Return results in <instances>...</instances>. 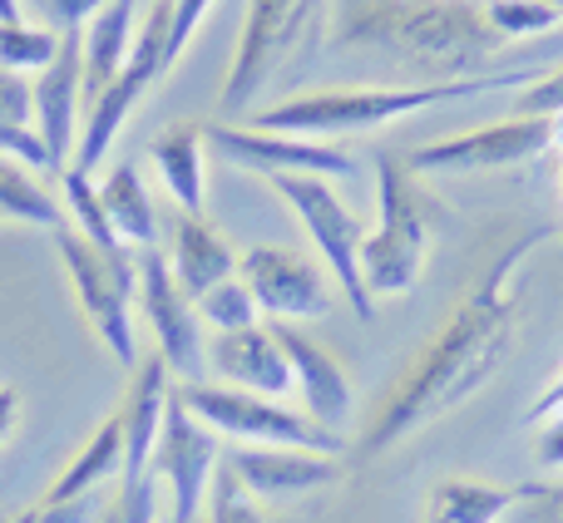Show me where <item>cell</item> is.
Masks as SVG:
<instances>
[{
    "label": "cell",
    "mask_w": 563,
    "mask_h": 523,
    "mask_svg": "<svg viewBox=\"0 0 563 523\" xmlns=\"http://www.w3.org/2000/svg\"><path fill=\"white\" fill-rule=\"evenodd\" d=\"M0 218L5 223H30V227H55L59 233V208L25 168L0 158Z\"/></svg>",
    "instance_id": "obj_26"
},
{
    "label": "cell",
    "mask_w": 563,
    "mask_h": 523,
    "mask_svg": "<svg viewBox=\"0 0 563 523\" xmlns=\"http://www.w3.org/2000/svg\"><path fill=\"white\" fill-rule=\"evenodd\" d=\"M554 148V119H499V124L450 134L435 144H420L406 158L410 178H440V174H489V168H519L529 158Z\"/></svg>",
    "instance_id": "obj_10"
},
{
    "label": "cell",
    "mask_w": 563,
    "mask_h": 523,
    "mask_svg": "<svg viewBox=\"0 0 563 523\" xmlns=\"http://www.w3.org/2000/svg\"><path fill=\"white\" fill-rule=\"evenodd\" d=\"M331 10V0H247V20L238 35L233 65L223 79V109L243 114L253 109V99L297 59V49L317 35L321 15Z\"/></svg>",
    "instance_id": "obj_7"
},
{
    "label": "cell",
    "mask_w": 563,
    "mask_h": 523,
    "mask_svg": "<svg viewBox=\"0 0 563 523\" xmlns=\"http://www.w3.org/2000/svg\"><path fill=\"white\" fill-rule=\"evenodd\" d=\"M104 489L99 494H79V499H40L35 523H99L104 514Z\"/></svg>",
    "instance_id": "obj_36"
},
{
    "label": "cell",
    "mask_w": 563,
    "mask_h": 523,
    "mask_svg": "<svg viewBox=\"0 0 563 523\" xmlns=\"http://www.w3.org/2000/svg\"><path fill=\"white\" fill-rule=\"evenodd\" d=\"M45 5H49V15H55L59 30H85L109 0H45Z\"/></svg>",
    "instance_id": "obj_38"
},
{
    "label": "cell",
    "mask_w": 563,
    "mask_h": 523,
    "mask_svg": "<svg viewBox=\"0 0 563 523\" xmlns=\"http://www.w3.org/2000/svg\"><path fill=\"white\" fill-rule=\"evenodd\" d=\"M148 158H154L158 178H164L168 198L178 203V213H203L208 198V134L194 119H178L164 134L148 144Z\"/></svg>",
    "instance_id": "obj_20"
},
{
    "label": "cell",
    "mask_w": 563,
    "mask_h": 523,
    "mask_svg": "<svg viewBox=\"0 0 563 523\" xmlns=\"http://www.w3.org/2000/svg\"><path fill=\"white\" fill-rule=\"evenodd\" d=\"M178 400L213 430L218 439L233 445H277V449H317V455H346V439L321 430L301 410L282 405L267 396H247V390L218 386V380H174Z\"/></svg>",
    "instance_id": "obj_5"
},
{
    "label": "cell",
    "mask_w": 563,
    "mask_h": 523,
    "mask_svg": "<svg viewBox=\"0 0 563 523\" xmlns=\"http://www.w3.org/2000/svg\"><path fill=\"white\" fill-rule=\"evenodd\" d=\"M238 277L247 281L257 311H263L267 321H287V326L327 316L331 301H336L327 271L311 257L291 253V247H247V253L238 257Z\"/></svg>",
    "instance_id": "obj_13"
},
{
    "label": "cell",
    "mask_w": 563,
    "mask_h": 523,
    "mask_svg": "<svg viewBox=\"0 0 563 523\" xmlns=\"http://www.w3.org/2000/svg\"><path fill=\"white\" fill-rule=\"evenodd\" d=\"M515 114H525V119H559L563 114V65L549 69V75L539 69V79L525 85V94H519Z\"/></svg>",
    "instance_id": "obj_34"
},
{
    "label": "cell",
    "mask_w": 563,
    "mask_h": 523,
    "mask_svg": "<svg viewBox=\"0 0 563 523\" xmlns=\"http://www.w3.org/2000/svg\"><path fill=\"white\" fill-rule=\"evenodd\" d=\"M0 129H35V85L0 69Z\"/></svg>",
    "instance_id": "obj_33"
},
{
    "label": "cell",
    "mask_w": 563,
    "mask_h": 523,
    "mask_svg": "<svg viewBox=\"0 0 563 523\" xmlns=\"http://www.w3.org/2000/svg\"><path fill=\"white\" fill-rule=\"evenodd\" d=\"M0 523H35V509H25V514H15V519H0Z\"/></svg>",
    "instance_id": "obj_42"
},
{
    "label": "cell",
    "mask_w": 563,
    "mask_h": 523,
    "mask_svg": "<svg viewBox=\"0 0 563 523\" xmlns=\"http://www.w3.org/2000/svg\"><path fill=\"white\" fill-rule=\"evenodd\" d=\"M327 45L406 69L416 85H445L485 75L505 35L470 0H331Z\"/></svg>",
    "instance_id": "obj_2"
},
{
    "label": "cell",
    "mask_w": 563,
    "mask_h": 523,
    "mask_svg": "<svg viewBox=\"0 0 563 523\" xmlns=\"http://www.w3.org/2000/svg\"><path fill=\"white\" fill-rule=\"evenodd\" d=\"M168 271H174L178 291L188 301H198L203 291H213L218 281L238 277V253L223 237V227H213L203 213H178L168 223Z\"/></svg>",
    "instance_id": "obj_19"
},
{
    "label": "cell",
    "mask_w": 563,
    "mask_h": 523,
    "mask_svg": "<svg viewBox=\"0 0 563 523\" xmlns=\"http://www.w3.org/2000/svg\"><path fill=\"white\" fill-rule=\"evenodd\" d=\"M539 237H544L539 227L515 237V247H505L495 257V267L479 277V287L426 341V350L410 360V370L396 380V390L371 415L366 435L356 445L361 459H376L386 449H396L400 439L445 420L450 410H460L475 390H485L495 380V370L515 350L519 311H525V267L534 257Z\"/></svg>",
    "instance_id": "obj_1"
},
{
    "label": "cell",
    "mask_w": 563,
    "mask_h": 523,
    "mask_svg": "<svg viewBox=\"0 0 563 523\" xmlns=\"http://www.w3.org/2000/svg\"><path fill=\"white\" fill-rule=\"evenodd\" d=\"M79 55H85V99L109 89L124 75L134 55V0H109L85 30H79Z\"/></svg>",
    "instance_id": "obj_21"
},
{
    "label": "cell",
    "mask_w": 563,
    "mask_h": 523,
    "mask_svg": "<svg viewBox=\"0 0 563 523\" xmlns=\"http://www.w3.org/2000/svg\"><path fill=\"white\" fill-rule=\"evenodd\" d=\"M273 331L282 341V356H287V366H291V390L301 396V415L317 420V425L331 430V435H341L351 405H356V396H351V376L341 370V360L331 356L321 341H311L301 326L273 321Z\"/></svg>",
    "instance_id": "obj_16"
},
{
    "label": "cell",
    "mask_w": 563,
    "mask_h": 523,
    "mask_svg": "<svg viewBox=\"0 0 563 523\" xmlns=\"http://www.w3.org/2000/svg\"><path fill=\"white\" fill-rule=\"evenodd\" d=\"M525 523H563V479H529L519 485Z\"/></svg>",
    "instance_id": "obj_35"
},
{
    "label": "cell",
    "mask_w": 563,
    "mask_h": 523,
    "mask_svg": "<svg viewBox=\"0 0 563 523\" xmlns=\"http://www.w3.org/2000/svg\"><path fill=\"white\" fill-rule=\"evenodd\" d=\"M213 10V0H174V40H168V59H184L188 40L198 35V25H203V15Z\"/></svg>",
    "instance_id": "obj_37"
},
{
    "label": "cell",
    "mask_w": 563,
    "mask_h": 523,
    "mask_svg": "<svg viewBox=\"0 0 563 523\" xmlns=\"http://www.w3.org/2000/svg\"><path fill=\"white\" fill-rule=\"evenodd\" d=\"M208 366H213L218 386L247 390V396L282 400L291 396V366L282 356V341L273 321H257L247 331H223L208 341Z\"/></svg>",
    "instance_id": "obj_17"
},
{
    "label": "cell",
    "mask_w": 563,
    "mask_h": 523,
    "mask_svg": "<svg viewBox=\"0 0 563 523\" xmlns=\"http://www.w3.org/2000/svg\"><path fill=\"white\" fill-rule=\"evenodd\" d=\"M203 523H267V514H263V499H253L233 469L218 465L208 504H203Z\"/></svg>",
    "instance_id": "obj_31"
},
{
    "label": "cell",
    "mask_w": 563,
    "mask_h": 523,
    "mask_svg": "<svg viewBox=\"0 0 563 523\" xmlns=\"http://www.w3.org/2000/svg\"><path fill=\"white\" fill-rule=\"evenodd\" d=\"M35 134L49 154V168L65 174L75 158L79 119H85V55H79V30H59V55L35 79Z\"/></svg>",
    "instance_id": "obj_14"
},
{
    "label": "cell",
    "mask_w": 563,
    "mask_h": 523,
    "mask_svg": "<svg viewBox=\"0 0 563 523\" xmlns=\"http://www.w3.org/2000/svg\"><path fill=\"white\" fill-rule=\"evenodd\" d=\"M55 253L65 262V277L79 297V311L95 326V336L109 346V356L124 370H134L139 360V341H134V297H139V253H99L89 247L75 227L55 233Z\"/></svg>",
    "instance_id": "obj_6"
},
{
    "label": "cell",
    "mask_w": 563,
    "mask_h": 523,
    "mask_svg": "<svg viewBox=\"0 0 563 523\" xmlns=\"http://www.w3.org/2000/svg\"><path fill=\"white\" fill-rule=\"evenodd\" d=\"M223 465L243 479L253 499H297L331 489L346 465L341 455H317V449H277V445H233L223 449Z\"/></svg>",
    "instance_id": "obj_15"
},
{
    "label": "cell",
    "mask_w": 563,
    "mask_h": 523,
    "mask_svg": "<svg viewBox=\"0 0 563 523\" xmlns=\"http://www.w3.org/2000/svg\"><path fill=\"white\" fill-rule=\"evenodd\" d=\"M194 311L213 336H223V331H247L263 321V311H257V301H253V291H247L243 277L218 281L213 291H203V297L194 301Z\"/></svg>",
    "instance_id": "obj_28"
},
{
    "label": "cell",
    "mask_w": 563,
    "mask_h": 523,
    "mask_svg": "<svg viewBox=\"0 0 563 523\" xmlns=\"http://www.w3.org/2000/svg\"><path fill=\"white\" fill-rule=\"evenodd\" d=\"M426 257H430V223H426V208H420V188L410 178L406 158L380 154L376 158V227L361 237V281H366L371 301L416 291Z\"/></svg>",
    "instance_id": "obj_4"
},
{
    "label": "cell",
    "mask_w": 563,
    "mask_h": 523,
    "mask_svg": "<svg viewBox=\"0 0 563 523\" xmlns=\"http://www.w3.org/2000/svg\"><path fill=\"white\" fill-rule=\"evenodd\" d=\"M525 425L534 430V445H529V455H534V465L544 469H563V370L554 380H549V390L529 405Z\"/></svg>",
    "instance_id": "obj_29"
},
{
    "label": "cell",
    "mask_w": 563,
    "mask_h": 523,
    "mask_svg": "<svg viewBox=\"0 0 563 523\" xmlns=\"http://www.w3.org/2000/svg\"><path fill=\"white\" fill-rule=\"evenodd\" d=\"M534 75H475V79H445V85H356V89H311V94H291L282 104H267L253 114V129L267 134H291V138H317L331 144L341 134H366L390 119L420 114V109L460 104V99L489 94V89H515L534 85Z\"/></svg>",
    "instance_id": "obj_3"
},
{
    "label": "cell",
    "mask_w": 563,
    "mask_h": 523,
    "mask_svg": "<svg viewBox=\"0 0 563 523\" xmlns=\"http://www.w3.org/2000/svg\"><path fill=\"white\" fill-rule=\"evenodd\" d=\"M20 425V390L15 386H0V445L15 435Z\"/></svg>",
    "instance_id": "obj_39"
},
{
    "label": "cell",
    "mask_w": 563,
    "mask_h": 523,
    "mask_svg": "<svg viewBox=\"0 0 563 523\" xmlns=\"http://www.w3.org/2000/svg\"><path fill=\"white\" fill-rule=\"evenodd\" d=\"M544 5H549V10H559V15H563V0H544Z\"/></svg>",
    "instance_id": "obj_43"
},
{
    "label": "cell",
    "mask_w": 563,
    "mask_h": 523,
    "mask_svg": "<svg viewBox=\"0 0 563 523\" xmlns=\"http://www.w3.org/2000/svg\"><path fill=\"white\" fill-rule=\"evenodd\" d=\"M139 311H144L148 331L158 341L168 376L174 380H203L208 366V341H203V321H198L194 301L178 291L168 257L158 247L139 253Z\"/></svg>",
    "instance_id": "obj_11"
},
{
    "label": "cell",
    "mask_w": 563,
    "mask_h": 523,
    "mask_svg": "<svg viewBox=\"0 0 563 523\" xmlns=\"http://www.w3.org/2000/svg\"><path fill=\"white\" fill-rule=\"evenodd\" d=\"M519 509V489L485 479H440L426 499V523H499Z\"/></svg>",
    "instance_id": "obj_24"
},
{
    "label": "cell",
    "mask_w": 563,
    "mask_h": 523,
    "mask_svg": "<svg viewBox=\"0 0 563 523\" xmlns=\"http://www.w3.org/2000/svg\"><path fill=\"white\" fill-rule=\"evenodd\" d=\"M99 523H164L158 514V479L154 469L139 479H114V494L104 499Z\"/></svg>",
    "instance_id": "obj_32"
},
{
    "label": "cell",
    "mask_w": 563,
    "mask_h": 523,
    "mask_svg": "<svg viewBox=\"0 0 563 523\" xmlns=\"http://www.w3.org/2000/svg\"><path fill=\"white\" fill-rule=\"evenodd\" d=\"M267 183H273V193L291 208V213H297V223L307 227L311 247H317L321 267L336 277V287H341V297H346L351 316L371 321V316H376V301H371L366 281H361V237H366V227L356 223V213L341 203L336 188H331L327 178L282 174V178H267Z\"/></svg>",
    "instance_id": "obj_8"
},
{
    "label": "cell",
    "mask_w": 563,
    "mask_h": 523,
    "mask_svg": "<svg viewBox=\"0 0 563 523\" xmlns=\"http://www.w3.org/2000/svg\"><path fill=\"white\" fill-rule=\"evenodd\" d=\"M168 390H174V376H168L158 350L129 370L124 400H119V410H114L119 435H124V475L119 479L148 475V459H154V445H158V425H164V410H168Z\"/></svg>",
    "instance_id": "obj_18"
},
{
    "label": "cell",
    "mask_w": 563,
    "mask_h": 523,
    "mask_svg": "<svg viewBox=\"0 0 563 523\" xmlns=\"http://www.w3.org/2000/svg\"><path fill=\"white\" fill-rule=\"evenodd\" d=\"M208 148H213L223 164L243 168V174H307V178H351L356 174V158L336 144H317V138H291V134H267V129H238V124H208Z\"/></svg>",
    "instance_id": "obj_12"
},
{
    "label": "cell",
    "mask_w": 563,
    "mask_h": 523,
    "mask_svg": "<svg viewBox=\"0 0 563 523\" xmlns=\"http://www.w3.org/2000/svg\"><path fill=\"white\" fill-rule=\"evenodd\" d=\"M559 164H554V188H559V198H563V154H554Z\"/></svg>",
    "instance_id": "obj_41"
},
{
    "label": "cell",
    "mask_w": 563,
    "mask_h": 523,
    "mask_svg": "<svg viewBox=\"0 0 563 523\" xmlns=\"http://www.w3.org/2000/svg\"><path fill=\"white\" fill-rule=\"evenodd\" d=\"M55 55H59V30L30 25V20L0 25V69H10V75L35 79Z\"/></svg>",
    "instance_id": "obj_27"
},
{
    "label": "cell",
    "mask_w": 563,
    "mask_h": 523,
    "mask_svg": "<svg viewBox=\"0 0 563 523\" xmlns=\"http://www.w3.org/2000/svg\"><path fill=\"white\" fill-rule=\"evenodd\" d=\"M223 465V439L178 400V390H168V410L158 425V445H154V469L158 489L168 494V519L164 523H198L208 504L213 475Z\"/></svg>",
    "instance_id": "obj_9"
},
{
    "label": "cell",
    "mask_w": 563,
    "mask_h": 523,
    "mask_svg": "<svg viewBox=\"0 0 563 523\" xmlns=\"http://www.w3.org/2000/svg\"><path fill=\"white\" fill-rule=\"evenodd\" d=\"M59 193H65V208H69V218H75V233L85 237L89 247H99V253H109V257L129 253V247L114 237V227H109L95 178L79 174V168H65V174H59Z\"/></svg>",
    "instance_id": "obj_25"
},
{
    "label": "cell",
    "mask_w": 563,
    "mask_h": 523,
    "mask_svg": "<svg viewBox=\"0 0 563 523\" xmlns=\"http://www.w3.org/2000/svg\"><path fill=\"white\" fill-rule=\"evenodd\" d=\"M99 203H104L109 227H114V237L129 247V253L158 247L154 198H148V188H144V178H139L134 164H114L104 178H99Z\"/></svg>",
    "instance_id": "obj_22"
},
{
    "label": "cell",
    "mask_w": 563,
    "mask_h": 523,
    "mask_svg": "<svg viewBox=\"0 0 563 523\" xmlns=\"http://www.w3.org/2000/svg\"><path fill=\"white\" fill-rule=\"evenodd\" d=\"M198 523H203V519H198Z\"/></svg>",
    "instance_id": "obj_44"
},
{
    "label": "cell",
    "mask_w": 563,
    "mask_h": 523,
    "mask_svg": "<svg viewBox=\"0 0 563 523\" xmlns=\"http://www.w3.org/2000/svg\"><path fill=\"white\" fill-rule=\"evenodd\" d=\"M124 475V435H119V420L109 415L95 435L79 445V455L65 465V475L45 489V499H79V494H99L114 479Z\"/></svg>",
    "instance_id": "obj_23"
},
{
    "label": "cell",
    "mask_w": 563,
    "mask_h": 523,
    "mask_svg": "<svg viewBox=\"0 0 563 523\" xmlns=\"http://www.w3.org/2000/svg\"><path fill=\"white\" fill-rule=\"evenodd\" d=\"M10 20H25V10H20V0H0V25H10Z\"/></svg>",
    "instance_id": "obj_40"
},
{
    "label": "cell",
    "mask_w": 563,
    "mask_h": 523,
    "mask_svg": "<svg viewBox=\"0 0 563 523\" xmlns=\"http://www.w3.org/2000/svg\"><path fill=\"white\" fill-rule=\"evenodd\" d=\"M485 20L505 35V45L515 40H534V35H549V30L563 25L559 10H549L544 0H485Z\"/></svg>",
    "instance_id": "obj_30"
}]
</instances>
